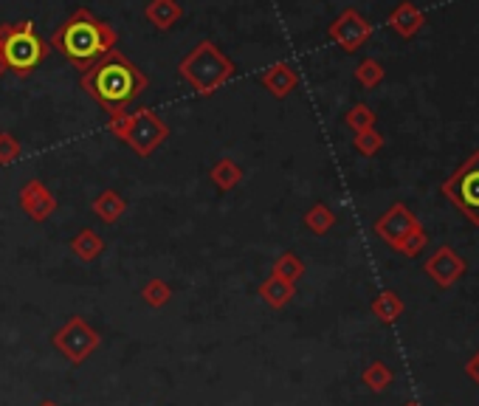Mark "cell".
<instances>
[{"label": "cell", "mask_w": 479, "mask_h": 406, "mask_svg": "<svg viewBox=\"0 0 479 406\" xmlns=\"http://www.w3.org/2000/svg\"><path fill=\"white\" fill-rule=\"evenodd\" d=\"M80 85L96 105L113 119L128 111L130 102H136L147 91L149 80L128 54H121L119 48H113L96 65L82 71Z\"/></svg>", "instance_id": "cell-1"}, {"label": "cell", "mask_w": 479, "mask_h": 406, "mask_svg": "<svg viewBox=\"0 0 479 406\" xmlns=\"http://www.w3.org/2000/svg\"><path fill=\"white\" fill-rule=\"evenodd\" d=\"M119 43V32L102 17H96L91 9H77L52 37V48L80 71H88L96 65L108 51H113Z\"/></svg>", "instance_id": "cell-2"}, {"label": "cell", "mask_w": 479, "mask_h": 406, "mask_svg": "<svg viewBox=\"0 0 479 406\" xmlns=\"http://www.w3.org/2000/svg\"><path fill=\"white\" fill-rule=\"evenodd\" d=\"M235 71H237V65L225 57L212 40L197 43L178 65V76L200 96L217 93L225 82L232 80Z\"/></svg>", "instance_id": "cell-3"}, {"label": "cell", "mask_w": 479, "mask_h": 406, "mask_svg": "<svg viewBox=\"0 0 479 406\" xmlns=\"http://www.w3.org/2000/svg\"><path fill=\"white\" fill-rule=\"evenodd\" d=\"M0 57L6 63V71L32 76L48 57V43L34 32L32 20L0 23Z\"/></svg>", "instance_id": "cell-4"}, {"label": "cell", "mask_w": 479, "mask_h": 406, "mask_svg": "<svg viewBox=\"0 0 479 406\" xmlns=\"http://www.w3.org/2000/svg\"><path fill=\"white\" fill-rule=\"evenodd\" d=\"M108 130L128 144L139 159H149L169 139V124L149 108H139L133 113H119L108 121Z\"/></svg>", "instance_id": "cell-5"}, {"label": "cell", "mask_w": 479, "mask_h": 406, "mask_svg": "<svg viewBox=\"0 0 479 406\" xmlns=\"http://www.w3.org/2000/svg\"><path fill=\"white\" fill-rule=\"evenodd\" d=\"M440 189L471 226H479V150L448 175Z\"/></svg>", "instance_id": "cell-6"}, {"label": "cell", "mask_w": 479, "mask_h": 406, "mask_svg": "<svg viewBox=\"0 0 479 406\" xmlns=\"http://www.w3.org/2000/svg\"><path fill=\"white\" fill-rule=\"evenodd\" d=\"M52 342L71 364H85L88 355H93L99 344H102V336H99V330H93L82 316H71L57 330Z\"/></svg>", "instance_id": "cell-7"}, {"label": "cell", "mask_w": 479, "mask_h": 406, "mask_svg": "<svg viewBox=\"0 0 479 406\" xmlns=\"http://www.w3.org/2000/svg\"><path fill=\"white\" fill-rule=\"evenodd\" d=\"M327 34H331V40L347 51V54H352V51H359L369 37H372V23L356 12V9H344L333 23H331V29H327Z\"/></svg>", "instance_id": "cell-8"}, {"label": "cell", "mask_w": 479, "mask_h": 406, "mask_svg": "<svg viewBox=\"0 0 479 406\" xmlns=\"http://www.w3.org/2000/svg\"><path fill=\"white\" fill-rule=\"evenodd\" d=\"M417 226L420 223H417V218L412 215V209L407 207V203H392V207L375 220V235L381 237L387 246L398 248Z\"/></svg>", "instance_id": "cell-9"}, {"label": "cell", "mask_w": 479, "mask_h": 406, "mask_svg": "<svg viewBox=\"0 0 479 406\" xmlns=\"http://www.w3.org/2000/svg\"><path fill=\"white\" fill-rule=\"evenodd\" d=\"M423 271L435 279V285L451 288V285H457V279L465 274V260L451 246H440L432 257L426 260Z\"/></svg>", "instance_id": "cell-10"}, {"label": "cell", "mask_w": 479, "mask_h": 406, "mask_svg": "<svg viewBox=\"0 0 479 406\" xmlns=\"http://www.w3.org/2000/svg\"><path fill=\"white\" fill-rule=\"evenodd\" d=\"M17 203H20V209L26 212L32 220H37V223L48 220V218L57 212V198H54V192L48 189L43 181H37V178H32V181H26V184L20 187Z\"/></svg>", "instance_id": "cell-11"}, {"label": "cell", "mask_w": 479, "mask_h": 406, "mask_svg": "<svg viewBox=\"0 0 479 406\" xmlns=\"http://www.w3.org/2000/svg\"><path fill=\"white\" fill-rule=\"evenodd\" d=\"M263 88L273 96V99H285L296 91L299 85V73L291 63H273L260 73Z\"/></svg>", "instance_id": "cell-12"}, {"label": "cell", "mask_w": 479, "mask_h": 406, "mask_svg": "<svg viewBox=\"0 0 479 406\" xmlns=\"http://www.w3.org/2000/svg\"><path fill=\"white\" fill-rule=\"evenodd\" d=\"M389 29L398 34V37H403V40H409V37H415L420 29H423V23H426V14L412 4V0H403L400 6H395L392 12H389Z\"/></svg>", "instance_id": "cell-13"}, {"label": "cell", "mask_w": 479, "mask_h": 406, "mask_svg": "<svg viewBox=\"0 0 479 406\" xmlns=\"http://www.w3.org/2000/svg\"><path fill=\"white\" fill-rule=\"evenodd\" d=\"M184 9L178 0H149V4L144 6V17L156 25L158 32H169L175 23L181 20Z\"/></svg>", "instance_id": "cell-14"}, {"label": "cell", "mask_w": 479, "mask_h": 406, "mask_svg": "<svg viewBox=\"0 0 479 406\" xmlns=\"http://www.w3.org/2000/svg\"><path fill=\"white\" fill-rule=\"evenodd\" d=\"M91 212H93L99 220L116 223L124 212H128V200H124L116 189H105V192H99V195L93 198Z\"/></svg>", "instance_id": "cell-15"}, {"label": "cell", "mask_w": 479, "mask_h": 406, "mask_svg": "<svg viewBox=\"0 0 479 406\" xmlns=\"http://www.w3.org/2000/svg\"><path fill=\"white\" fill-rule=\"evenodd\" d=\"M260 299L268 304V308H273V311H283L285 304L293 299V294H296V285H291V283H285V279H280V276H268L265 283L260 285Z\"/></svg>", "instance_id": "cell-16"}, {"label": "cell", "mask_w": 479, "mask_h": 406, "mask_svg": "<svg viewBox=\"0 0 479 406\" xmlns=\"http://www.w3.org/2000/svg\"><path fill=\"white\" fill-rule=\"evenodd\" d=\"M71 251H73V257L82 260V263H93L102 257V251H105V240L99 237L93 228H82V232L73 235L71 240Z\"/></svg>", "instance_id": "cell-17"}, {"label": "cell", "mask_w": 479, "mask_h": 406, "mask_svg": "<svg viewBox=\"0 0 479 406\" xmlns=\"http://www.w3.org/2000/svg\"><path fill=\"white\" fill-rule=\"evenodd\" d=\"M209 181L220 189V192H232L235 187H240L243 181V167L232 159H220L209 167Z\"/></svg>", "instance_id": "cell-18"}, {"label": "cell", "mask_w": 479, "mask_h": 406, "mask_svg": "<svg viewBox=\"0 0 479 406\" xmlns=\"http://www.w3.org/2000/svg\"><path fill=\"white\" fill-rule=\"evenodd\" d=\"M372 316L378 322H384V324H392L403 316V311H407V304H403V299L395 294V291H381L375 299H372Z\"/></svg>", "instance_id": "cell-19"}, {"label": "cell", "mask_w": 479, "mask_h": 406, "mask_svg": "<svg viewBox=\"0 0 479 406\" xmlns=\"http://www.w3.org/2000/svg\"><path fill=\"white\" fill-rule=\"evenodd\" d=\"M305 226H308V232H313V235H327L331 228L336 226V215H333V209L327 207V203H313V207L305 212Z\"/></svg>", "instance_id": "cell-20"}, {"label": "cell", "mask_w": 479, "mask_h": 406, "mask_svg": "<svg viewBox=\"0 0 479 406\" xmlns=\"http://www.w3.org/2000/svg\"><path fill=\"white\" fill-rule=\"evenodd\" d=\"M271 274L280 276V279H285V283H291V285H296L299 279L305 276V263H302L293 251H285V254H280V257H276Z\"/></svg>", "instance_id": "cell-21"}, {"label": "cell", "mask_w": 479, "mask_h": 406, "mask_svg": "<svg viewBox=\"0 0 479 406\" xmlns=\"http://www.w3.org/2000/svg\"><path fill=\"white\" fill-rule=\"evenodd\" d=\"M392 381H395V375H392V370H389L384 362H372V364L364 367V372H361V384H364L369 392H387Z\"/></svg>", "instance_id": "cell-22"}, {"label": "cell", "mask_w": 479, "mask_h": 406, "mask_svg": "<svg viewBox=\"0 0 479 406\" xmlns=\"http://www.w3.org/2000/svg\"><path fill=\"white\" fill-rule=\"evenodd\" d=\"M344 121H347V127H350L352 133H364V130H372V127H375L378 113L369 105H364V102H359V105H352L347 111Z\"/></svg>", "instance_id": "cell-23"}, {"label": "cell", "mask_w": 479, "mask_h": 406, "mask_svg": "<svg viewBox=\"0 0 479 406\" xmlns=\"http://www.w3.org/2000/svg\"><path fill=\"white\" fill-rule=\"evenodd\" d=\"M384 76H387V68L378 63V60H361L359 65H356V80H359V85H364V88H378L384 82Z\"/></svg>", "instance_id": "cell-24"}, {"label": "cell", "mask_w": 479, "mask_h": 406, "mask_svg": "<svg viewBox=\"0 0 479 406\" xmlns=\"http://www.w3.org/2000/svg\"><path fill=\"white\" fill-rule=\"evenodd\" d=\"M141 299L149 304V308H164V304L172 302V288L164 279H149V283L141 288Z\"/></svg>", "instance_id": "cell-25"}, {"label": "cell", "mask_w": 479, "mask_h": 406, "mask_svg": "<svg viewBox=\"0 0 479 406\" xmlns=\"http://www.w3.org/2000/svg\"><path fill=\"white\" fill-rule=\"evenodd\" d=\"M352 147H356L361 156H375V152L384 150V136L372 127V130L356 133V139H352Z\"/></svg>", "instance_id": "cell-26"}, {"label": "cell", "mask_w": 479, "mask_h": 406, "mask_svg": "<svg viewBox=\"0 0 479 406\" xmlns=\"http://www.w3.org/2000/svg\"><path fill=\"white\" fill-rule=\"evenodd\" d=\"M426 243H428V235H426V228H423V226H417V228H415V232H412V235H409L407 240H403V243H400V246H398L395 251H398V254H403V257H417V254H420V251L426 248Z\"/></svg>", "instance_id": "cell-27"}, {"label": "cell", "mask_w": 479, "mask_h": 406, "mask_svg": "<svg viewBox=\"0 0 479 406\" xmlns=\"http://www.w3.org/2000/svg\"><path fill=\"white\" fill-rule=\"evenodd\" d=\"M20 159V141L12 133H0V164L9 167Z\"/></svg>", "instance_id": "cell-28"}, {"label": "cell", "mask_w": 479, "mask_h": 406, "mask_svg": "<svg viewBox=\"0 0 479 406\" xmlns=\"http://www.w3.org/2000/svg\"><path fill=\"white\" fill-rule=\"evenodd\" d=\"M465 372H468V375L474 378V384L479 387V353H476V355H474V359H471V362L465 364Z\"/></svg>", "instance_id": "cell-29"}, {"label": "cell", "mask_w": 479, "mask_h": 406, "mask_svg": "<svg viewBox=\"0 0 479 406\" xmlns=\"http://www.w3.org/2000/svg\"><path fill=\"white\" fill-rule=\"evenodd\" d=\"M4 73H6V63H4V57H0V80H4Z\"/></svg>", "instance_id": "cell-30"}, {"label": "cell", "mask_w": 479, "mask_h": 406, "mask_svg": "<svg viewBox=\"0 0 479 406\" xmlns=\"http://www.w3.org/2000/svg\"><path fill=\"white\" fill-rule=\"evenodd\" d=\"M40 406H60V403H57V401H43Z\"/></svg>", "instance_id": "cell-31"}, {"label": "cell", "mask_w": 479, "mask_h": 406, "mask_svg": "<svg viewBox=\"0 0 479 406\" xmlns=\"http://www.w3.org/2000/svg\"><path fill=\"white\" fill-rule=\"evenodd\" d=\"M403 406H420V403H415V401H409V403H403Z\"/></svg>", "instance_id": "cell-32"}]
</instances>
